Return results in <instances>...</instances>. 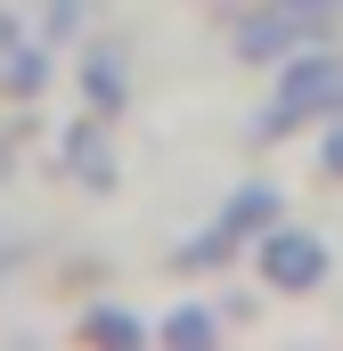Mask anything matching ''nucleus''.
<instances>
[{"label":"nucleus","instance_id":"f257e3e1","mask_svg":"<svg viewBox=\"0 0 343 351\" xmlns=\"http://www.w3.org/2000/svg\"><path fill=\"white\" fill-rule=\"evenodd\" d=\"M327 114H343V58L327 41L278 58V90H270V106H261V139H286V131L327 123Z\"/></svg>","mask_w":343,"mask_h":351},{"label":"nucleus","instance_id":"f03ea898","mask_svg":"<svg viewBox=\"0 0 343 351\" xmlns=\"http://www.w3.org/2000/svg\"><path fill=\"white\" fill-rule=\"evenodd\" d=\"M335 16H343V0H261V8L237 16V58L246 66H278V58L327 41Z\"/></svg>","mask_w":343,"mask_h":351},{"label":"nucleus","instance_id":"7ed1b4c3","mask_svg":"<svg viewBox=\"0 0 343 351\" xmlns=\"http://www.w3.org/2000/svg\"><path fill=\"white\" fill-rule=\"evenodd\" d=\"M254 269H261V286H278V294H319L335 254H327V237H311L294 221H270L261 245H254Z\"/></svg>","mask_w":343,"mask_h":351},{"label":"nucleus","instance_id":"20e7f679","mask_svg":"<svg viewBox=\"0 0 343 351\" xmlns=\"http://www.w3.org/2000/svg\"><path fill=\"white\" fill-rule=\"evenodd\" d=\"M270 221H278V188H270V180H254V188H237V196L221 204V221H213V229H204L180 262H229V254H237L246 237H261Z\"/></svg>","mask_w":343,"mask_h":351},{"label":"nucleus","instance_id":"39448f33","mask_svg":"<svg viewBox=\"0 0 343 351\" xmlns=\"http://www.w3.org/2000/svg\"><path fill=\"white\" fill-rule=\"evenodd\" d=\"M66 156H74V180H90V188H106V180H115V164H106V139H98V131H66Z\"/></svg>","mask_w":343,"mask_h":351},{"label":"nucleus","instance_id":"423d86ee","mask_svg":"<svg viewBox=\"0 0 343 351\" xmlns=\"http://www.w3.org/2000/svg\"><path fill=\"white\" fill-rule=\"evenodd\" d=\"M82 82H90V106H98V114H115V106H123V66H115V49H90Z\"/></svg>","mask_w":343,"mask_h":351},{"label":"nucleus","instance_id":"0eeeda50","mask_svg":"<svg viewBox=\"0 0 343 351\" xmlns=\"http://www.w3.org/2000/svg\"><path fill=\"white\" fill-rule=\"evenodd\" d=\"M213 335H221L213 311H172V319H164V343H180V351H204Z\"/></svg>","mask_w":343,"mask_h":351},{"label":"nucleus","instance_id":"6e6552de","mask_svg":"<svg viewBox=\"0 0 343 351\" xmlns=\"http://www.w3.org/2000/svg\"><path fill=\"white\" fill-rule=\"evenodd\" d=\"M82 335H90V343H139L147 327H139L131 311H90V319H82Z\"/></svg>","mask_w":343,"mask_h":351},{"label":"nucleus","instance_id":"1a4fd4ad","mask_svg":"<svg viewBox=\"0 0 343 351\" xmlns=\"http://www.w3.org/2000/svg\"><path fill=\"white\" fill-rule=\"evenodd\" d=\"M319 172L343 180V114H327V131H319Z\"/></svg>","mask_w":343,"mask_h":351},{"label":"nucleus","instance_id":"9d476101","mask_svg":"<svg viewBox=\"0 0 343 351\" xmlns=\"http://www.w3.org/2000/svg\"><path fill=\"white\" fill-rule=\"evenodd\" d=\"M16 41H25V33H16V25H8V16H0V58H8V49H16Z\"/></svg>","mask_w":343,"mask_h":351},{"label":"nucleus","instance_id":"9b49d317","mask_svg":"<svg viewBox=\"0 0 343 351\" xmlns=\"http://www.w3.org/2000/svg\"><path fill=\"white\" fill-rule=\"evenodd\" d=\"M0 180H8V139H0Z\"/></svg>","mask_w":343,"mask_h":351},{"label":"nucleus","instance_id":"f8f14e48","mask_svg":"<svg viewBox=\"0 0 343 351\" xmlns=\"http://www.w3.org/2000/svg\"><path fill=\"white\" fill-rule=\"evenodd\" d=\"M0 262H8V229H0Z\"/></svg>","mask_w":343,"mask_h":351}]
</instances>
